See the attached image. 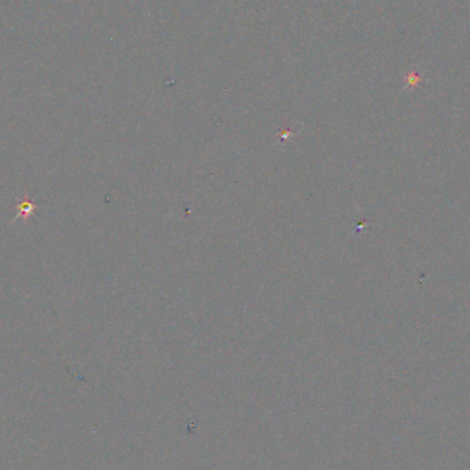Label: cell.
<instances>
[{"label":"cell","instance_id":"obj_1","mask_svg":"<svg viewBox=\"0 0 470 470\" xmlns=\"http://www.w3.org/2000/svg\"><path fill=\"white\" fill-rule=\"evenodd\" d=\"M18 214H17V217H22V219H28L29 216H32V214L35 213V210L37 209V205H36L35 202L32 200H29V198H25V200L20 201V204H18Z\"/></svg>","mask_w":470,"mask_h":470}]
</instances>
